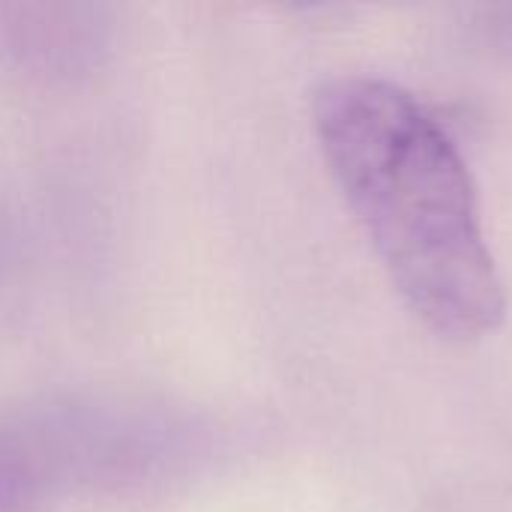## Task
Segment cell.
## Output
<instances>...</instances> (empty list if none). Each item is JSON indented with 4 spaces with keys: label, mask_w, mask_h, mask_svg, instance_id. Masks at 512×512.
<instances>
[{
    "label": "cell",
    "mask_w": 512,
    "mask_h": 512,
    "mask_svg": "<svg viewBox=\"0 0 512 512\" xmlns=\"http://www.w3.org/2000/svg\"><path fill=\"white\" fill-rule=\"evenodd\" d=\"M315 132L411 312L459 342L498 330L507 294L477 186L438 117L393 81L348 75L318 90Z\"/></svg>",
    "instance_id": "6da1fadb"
},
{
    "label": "cell",
    "mask_w": 512,
    "mask_h": 512,
    "mask_svg": "<svg viewBox=\"0 0 512 512\" xmlns=\"http://www.w3.org/2000/svg\"><path fill=\"white\" fill-rule=\"evenodd\" d=\"M495 30H501V36L512 42V6H504L495 12Z\"/></svg>",
    "instance_id": "7a4b0ae2"
}]
</instances>
